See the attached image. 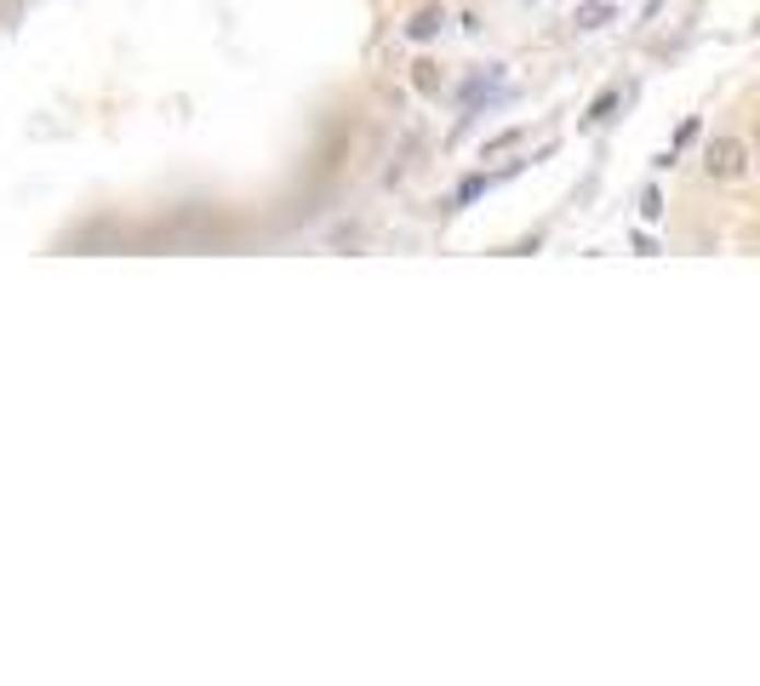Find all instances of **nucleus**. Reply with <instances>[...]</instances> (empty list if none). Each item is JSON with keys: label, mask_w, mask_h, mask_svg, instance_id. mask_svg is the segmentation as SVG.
I'll return each instance as SVG.
<instances>
[{"label": "nucleus", "mask_w": 760, "mask_h": 686, "mask_svg": "<svg viewBox=\"0 0 760 686\" xmlns=\"http://www.w3.org/2000/svg\"><path fill=\"white\" fill-rule=\"evenodd\" d=\"M606 18H612V7H606V0H589V7H577L572 23H577V30H600Z\"/></svg>", "instance_id": "obj_2"}, {"label": "nucleus", "mask_w": 760, "mask_h": 686, "mask_svg": "<svg viewBox=\"0 0 760 686\" xmlns=\"http://www.w3.org/2000/svg\"><path fill=\"white\" fill-rule=\"evenodd\" d=\"M703 172L709 177H744L749 172V149L738 138H715V143H709V155H703Z\"/></svg>", "instance_id": "obj_1"}]
</instances>
